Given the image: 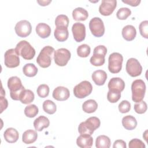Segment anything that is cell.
<instances>
[{"mask_svg":"<svg viewBox=\"0 0 148 148\" xmlns=\"http://www.w3.org/2000/svg\"><path fill=\"white\" fill-rule=\"evenodd\" d=\"M8 87L10 90V95L12 99L20 100V95L25 90L20 79L17 76L10 77L8 80Z\"/></svg>","mask_w":148,"mask_h":148,"instance_id":"6da1fadb","label":"cell"},{"mask_svg":"<svg viewBox=\"0 0 148 148\" xmlns=\"http://www.w3.org/2000/svg\"><path fill=\"white\" fill-rule=\"evenodd\" d=\"M100 120L95 116L88 118L85 121L82 122L78 127L80 134L92 135L94 131L100 127Z\"/></svg>","mask_w":148,"mask_h":148,"instance_id":"7a4b0ae2","label":"cell"},{"mask_svg":"<svg viewBox=\"0 0 148 148\" xmlns=\"http://www.w3.org/2000/svg\"><path fill=\"white\" fill-rule=\"evenodd\" d=\"M15 50L18 56L27 60H32L35 55L34 48L26 40L19 42L16 46Z\"/></svg>","mask_w":148,"mask_h":148,"instance_id":"3957f363","label":"cell"},{"mask_svg":"<svg viewBox=\"0 0 148 148\" xmlns=\"http://www.w3.org/2000/svg\"><path fill=\"white\" fill-rule=\"evenodd\" d=\"M132 99L135 102H139L143 100L145 92L146 84L141 79L135 80L131 84Z\"/></svg>","mask_w":148,"mask_h":148,"instance_id":"277c9868","label":"cell"},{"mask_svg":"<svg viewBox=\"0 0 148 148\" xmlns=\"http://www.w3.org/2000/svg\"><path fill=\"white\" fill-rule=\"evenodd\" d=\"M54 51V49L51 46H47L44 47L36 58L38 64L43 68L50 66L51 62V56Z\"/></svg>","mask_w":148,"mask_h":148,"instance_id":"5b68a950","label":"cell"},{"mask_svg":"<svg viewBox=\"0 0 148 148\" xmlns=\"http://www.w3.org/2000/svg\"><path fill=\"white\" fill-rule=\"evenodd\" d=\"M123 56L119 53H113L108 58V69L112 73H119L122 68Z\"/></svg>","mask_w":148,"mask_h":148,"instance_id":"8992f818","label":"cell"},{"mask_svg":"<svg viewBox=\"0 0 148 148\" xmlns=\"http://www.w3.org/2000/svg\"><path fill=\"white\" fill-rule=\"evenodd\" d=\"M92 91L91 83L87 80L81 82L73 88L74 95L77 98H84L89 95Z\"/></svg>","mask_w":148,"mask_h":148,"instance_id":"52a82bcc","label":"cell"},{"mask_svg":"<svg viewBox=\"0 0 148 148\" xmlns=\"http://www.w3.org/2000/svg\"><path fill=\"white\" fill-rule=\"evenodd\" d=\"M71 57V52L66 49L61 48L54 51V60L55 63L60 66H65Z\"/></svg>","mask_w":148,"mask_h":148,"instance_id":"ba28073f","label":"cell"},{"mask_svg":"<svg viewBox=\"0 0 148 148\" xmlns=\"http://www.w3.org/2000/svg\"><path fill=\"white\" fill-rule=\"evenodd\" d=\"M89 28L91 34L95 37H101L105 33L104 24L99 17L92 18L90 21Z\"/></svg>","mask_w":148,"mask_h":148,"instance_id":"9c48e42d","label":"cell"},{"mask_svg":"<svg viewBox=\"0 0 148 148\" xmlns=\"http://www.w3.org/2000/svg\"><path fill=\"white\" fill-rule=\"evenodd\" d=\"M5 65L9 68H13L20 65L19 56L16 53L15 49L8 50L4 55Z\"/></svg>","mask_w":148,"mask_h":148,"instance_id":"30bf717a","label":"cell"},{"mask_svg":"<svg viewBox=\"0 0 148 148\" xmlns=\"http://www.w3.org/2000/svg\"><path fill=\"white\" fill-rule=\"evenodd\" d=\"M125 69L128 74L131 77L138 76L142 72V67L140 62L134 58L127 60Z\"/></svg>","mask_w":148,"mask_h":148,"instance_id":"8fae6325","label":"cell"},{"mask_svg":"<svg viewBox=\"0 0 148 148\" xmlns=\"http://www.w3.org/2000/svg\"><path fill=\"white\" fill-rule=\"evenodd\" d=\"M16 34L21 37L25 38L30 35L32 31L31 23L27 20H21L17 23L14 27Z\"/></svg>","mask_w":148,"mask_h":148,"instance_id":"7c38bea8","label":"cell"},{"mask_svg":"<svg viewBox=\"0 0 148 148\" xmlns=\"http://www.w3.org/2000/svg\"><path fill=\"white\" fill-rule=\"evenodd\" d=\"M116 0H103L99 7V12L103 16H110L116 9Z\"/></svg>","mask_w":148,"mask_h":148,"instance_id":"4fadbf2b","label":"cell"},{"mask_svg":"<svg viewBox=\"0 0 148 148\" xmlns=\"http://www.w3.org/2000/svg\"><path fill=\"white\" fill-rule=\"evenodd\" d=\"M73 38L77 42L84 40L86 37V27L81 23H75L72 27Z\"/></svg>","mask_w":148,"mask_h":148,"instance_id":"5bb4252c","label":"cell"},{"mask_svg":"<svg viewBox=\"0 0 148 148\" xmlns=\"http://www.w3.org/2000/svg\"><path fill=\"white\" fill-rule=\"evenodd\" d=\"M70 93L69 90L63 86L56 87L53 92V97L57 101H63L68 99L69 97Z\"/></svg>","mask_w":148,"mask_h":148,"instance_id":"9a60e30c","label":"cell"},{"mask_svg":"<svg viewBox=\"0 0 148 148\" xmlns=\"http://www.w3.org/2000/svg\"><path fill=\"white\" fill-rule=\"evenodd\" d=\"M109 90H114L121 92L125 88V83L120 77L112 78L108 84Z\"/></svg>","mask_w":148,"mask_h":148,"instance_id":"2e32d148","label":"cell"},{"mask_svg":"<svg viewBox=\"0 0 148 148\" xmlns=\"http://www.w3.org/2000/svg\"><path fill=\"white\" fill-rule=\"evenodd\" d=\"M93 143V139L88 134H80L76 139L77 145L82 148H90Z\"/></svg>","mask_w":148,"mask_h":148,"instance_id":"e0dca14e","label":"cell"},{"mask_svg":"<svg viewBox=\"0 0 148 148\" xmlns=\"http://www.w3.org/2000/svg\"><path fill=\"white\" fill-rule=\"evenodd\" d=\"M107 74L103 70H97L94 71L91 76L92 79L95 84L102 86L107 79Z\"/></svg>","mask_w":148,"mask_h":148,"instance_id":"ac0fdd59","label":"cell"},{"mask_svg":"<svg viewBox=\"0 0 148 148\" xmlns=\"http://www.w3.org/2000/svg\"><path fill=\"white\" fill-rule=\"evenodd\" d=\"M136 35V30L132 25H127L122 29V36L127 41H131L135 39Z\"/></svg>","mask_w":148,"mask_h":148,"instance_id":"d6986e66","label":"cell"},{"mask_svg":"<svg viewBox=\"0 0 148 148\" xmlns=\"http://www.w3.org/2000/svg\"><path fill=\"white\" fill-rule=\"evenodd\" d=\"M36 32L42 38H46L49 37L51 34V28L50 26L43 23H39L36 26Z\"/></svg>","mask_w":148,"mask_h":148,"instance_id":"ffe728a7","label":"cell"},{"mask_svg":"<svg viewBox=\"0 0 148 148\" xmlns=\"http://www.w3.org/2000/svg\"><path fill=\"white\" fill-rule=\"evenodd\" d=\"M3 137L5 140L9 143H15L18 139L19 134L15 128H8L5 131Z\"/></svg>","mask_w":148,"mask_h":148,"instance_id":"44dd1931","label":"cell"},{"mask_svg":"<svg viewBox=\"0 0 148 148\" xmlns=\"http://www.w3.org/2000/svg\"><path fill=\"white\" fill-rule=\"evenodd\" d=\"M50 125L49 119L44 116H40L34 121L35 129L38 131H42L43 128H47Z\"/></svg>","mask_w":148,"mask_h":148,"instance_id":"7402d4cb","label":"cell"},{"mask_svg":"<svg viewBox=\"0 0 148 148\" xmlns=\"http://www.w3.org/2000/svg\"><path fill=\"white\" fill-rule=\"evenodd\" d=\"M122 125L125 129L127 130H132L136 127L137 121L132 116H125L122 119Z\"/></svg>","mask_w":148,"mask_h":148,"instance_id":"603a6c76","label":"cell"},{"mask_svg":"<svg viewBox=\"0 0 148 148\" xmlns=\"http://www.w3.org/2000/svg\"><path fill=\"white\" fill-rule=\"evenodd\" d=\"M38 138L36 132L33 130L25 131L22 135V140L25 144H31L35 142Z\"/></svg>","mask_w":148,"mask_h":148,"instance_id":"cb8c5ba5","label":"cell"},{"mask_svg":"<svg viewBox=\"0 0 148 148\" xmlns=\"http://www.w3.org/2000/svg\"><path fill=\"white\" fill-rule=\"evenodd\" d=\"M72 17L76 21H84L88 17V12L82 8H76L72 12Z\"/></svg>","mask_w":148,"mask_h":148,"instance_id":"d4e9b609","label":"cell"},{"mask_svg":"<svg viewBox=\"0 0 148 148\" xmlns=\"http://www.w3.org/2000/svg\"><path fill=\"white\" fill-rule=\"evenodd\" d=\"M54 35L58 42L65 41L69 36V32L67 28H56Z\"/></svg>","mask_w":148,"mask_h":148,"instance_id":"484cf974","label":"cell"},{"mask_svg":"<svg viewBox=\"0 0 148 148\" xmlns=\"http://www.w3.org/2000/svg\"><path fill=\"white\" fill-rule=\"evenodd\" d=\"M98 108V103L94 99H88L82 105L83 110L87 113L94 112Z\"/></svg>","mask_w":148,"mask_h":148,"instance_id":"4316f807","label":"cell"},{"mask_svg":"<svg viewBox=\"0 0 148 148\" xmlns=\"http://www.w3.org/2000/svg\"><path fill=\"white\" fill-rule=\"evenodd\" d=\"M110 139L106 135H99L95 140V146L97 148H109L110 146Z\"/></svg>","mask_w":148,"mask_h":148,"instance_id":"83f0119b","label":"cell"},{"mask_svg":"<svg viewBox=\"0 0 148 148\" xmlns=\"http://www.w3.org/2000/svg\"><path fill=\"white\" fill-rule=\"evenodd\" d=\"M35 98L34 92L31 90H24L21 93L20 101L23 104H28L31 103Z\"/></svg>","mask_w":148,"mask_h":148,"instance_id":"f1b7e54d","label":"cell"},{"mask_svg":"<svg viewBox=\"0 0 148 148\" xmlns=\"http://www.w3.org/2000/svg\"><path fill=\"white\" fill-rule=\"evenodd\" d=\"M23 73L28 77H34L38 73V68L32 63L25 64L23 68Z\"/></svg>","mask_w":148,"mask_h":148,"instance_id":"f546056e","label":"cell"},{"mask_svg":"<svg viewBox=\"0 0 148 148\" xmlns=\"http://www.w3.org/2000/svg\"><path fill=\"white\" fill-rule=\"evenodd\" d=\"M69 18L64 14H60L55 20V25L57 28H67L69 25Z\"/></svg>","mask_w":148,"mask_h":148,"instance_id":"4dcf8cb0","label":"cell"},{"mask_svg":"<svg viewBox=\"0 0 148 148\" xmlns=\"http://www.w3.org/2000/svg\"><path fill=\"white\" fill-rule=\"evenodd\" d=\"M42 106L43 110L49 114H54L57 110V106L55 103L49 99L45 101Z\"/></svg>","mask_w":148,"mask_h":148,"instance_id":"1f68e13d","label":"cell"},{"mask_svg":"<svg viewBox=\"0 0 148 148\" xmlns=\"http://www.w3.org/2000/svg\"><path fill=\"white\" fill-rule=\"evenodd\" d=\"M104 56L98 54H93V56L90 58V63L95 66H102L104 64L105 60Z\"/></svg>","mask_w":148,"mask_h":148,"instance_id":"d6a6232c","label":"cell"},{"mask_svg":"<svg viewBox=\"0 0 148 148\" xmlns=\"http://www.w3.org/2000/svg\"><path fill=\"white\" fill-rule=\"evenodd\" d=\"M39 112L38 108L34 104H31L27 106L24 109L25 115L29 118H32L36 116Z\"/></svg>","mask_w":148,"mask_h":148,"instance_id":"836d02e7","label":"cell"},{"mask_svg":"<svg viewBox=\"0 0 148 148\" xmlns=\"http://www.w3.org/2000/svg\"><path fill=\"white\" fill-rule=\"evenodd\" d=\"M76 51H77V54L79 57L85 58L88 57L90 55L91 49L88 45L83 44L78 46Z\"/></svg>","mask_w":148,"mask_h":148,"instance_id":"e575fe53","label":"cell"},{"mask_svg":"<svg viewBox=\"0 0 148 148\" xmlns=\"http://www.w3.org/2000/svg\"><path fill=\"white\" fill-rule=\"evenodd\" d=\"M121 98V92L114 90H109L107 94V99L111 103L117 102Z\"/></svg>","mask_w":148,"mask_h":148,"instance_id":"d590c367","label":"cell"},{"mask_svg":"<svg viewBox=\"0 0 148 148\" xmlns=\"http://www.w3.org/2000/svg\"><path fill=\"white\" fill-rule=\"evenodd\" d=\"M131 14V10L128 8H121L116 13V16L119 20H125Z\"/></svg>","mask_w":148,"mask_h":148,"instance_id":"8d00e7d4","label":"cell"},{"mask_svg":"<svg viewBox=\"0 0 148 148\" xmlns=\"http://www.w3.org/2000/svg\"><path fill=\"white\" fill-rule=\"evenodd\" d=\"M49 87L45 84H40L38 86L36 90L38 96L40 98H46L49 95Z\"/></svg>","mask_w":148,"mask_h":148,"instance_id":"74e56055","label":"cell"},{"mask_svg":"<svg viewBox=\"0 0 148 148\" xmlns=\"http://www.w3.org/2000/svg\"><path fill=\"white\" fill-rule=\"evenodd\" d=\"M134 108L136 113L138 114H143L146 112L147 107L146 103L143 101H141L139 102H136V103L134 105Z\"/></svg>","mask_w":148,"mask_h":148,"instance_id":"f35d334b","label":"cell"},{"mask_svg":"<svg viewBox=\"0 0 148 148\" xmlns=\"http://www.w3.org/2000/svg\"><path fill=\"white\" fill-rule=\"evenodd\" d=\"M140 35L145 38H148V21L145 20L142 21L139 26Z\"/></svg>","mask_w":148,"mask_h":148,"instance_id":"ab89813d","label":"cell"},{"mask_svg":"<svg viewBox=\"0 0 148 148\" xmlns=\"http://www.w3.org/2000/svg\"><path fill=\"white\" fill-rule=\"evenodd\" d=\"M118 108L120 112L122 113H127L131 109V103L127 100H123L119 103Z\"/></svg>","mask_w":148,"mask_h":148,"instance_id":"60d3db41","label":"cell"},{"mask_svg":"<svg viewBox=\"0 0 148 148\" xmlns=\"http://www.w3.org/2000/svg\"><path fill=\"white\" fill-rule=\"evenodd\" d=\"M145 143L140 139L135 138L132 139L129 142L130 148H145Z\"/></svg>","mask_w":148,"mask_h":148,"instance_id":"b9f144b4","label":"cell"},{"mask_svg":"<svg viewBox=\"0 0 148 148\" xmlns=\"http://www.w3.org/2000/svg\"><path fill=\"white\" fill-rule=\"evenodd\" d=\"M107 53V49L103 45H99L94 49L93 54H98L105 56Z\"/></svg>","mask_w":148,"mask_h":148,"instance_id":"7bdbcfd3","label":"cell"},{"mask_svg":"<svg viewBox=\"0 0 148 148\" xmlns=\"http://www.w3.org/2000/svg\"><path fill=\"white\" fill-rule=\"evenodd\" d=\"M5 95L1 94V98H0V101H1V113L3 112L4 110H5L8 106V102L7 99L5 98Z\"/></svg>","mask_w":148,"mask_h":148,"instance_id":"ee69618b","label":"cell"},{"mask_svg":"<svg viewBox=\"0 0 148 148\" xmlns=\"http://www.w3.org/2000/svg\"><path fill=\"white\" fill-rule=\"evenodd\" d=\"M126 143L123 140H116L113 145V148H126Z\"/></svg>","mask_w":148,"mask_h":148,"instance_id":"f6af8a7d","label":"cell"},{"mask_svg":"<svg viewBox=\"0 0 148 148\" xmlns=\"http://www.w3.org/2000/svg\"><path fill=\"white\" fill-rule=\"evenodd\" d=\"M122 2L123 3L131 5V6H137L140 3V0H125V1L123 0Z\"/></svg>","mask_w":148,"mask_h":148,"instance_id":"bcb514c9","label":"cell"},{"mask_svg":"<svg viewBox=\"0 0 148 148\" xmlns=\"http://www.w3.org/2000/svg\"><path fill=\"white\" fill-rule=\"evenodd\" d=\"M51 1H38L37 2L41 6H47L48 5Z\"/></svg>","mask_w":148,"mask_h":148,"instance_id":"7dc6e473","label":"cell"}]
</instances>
